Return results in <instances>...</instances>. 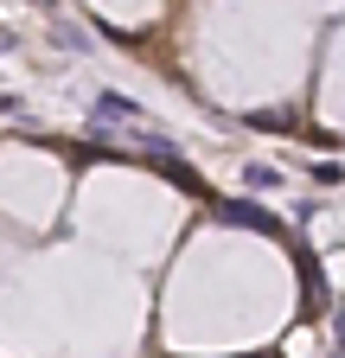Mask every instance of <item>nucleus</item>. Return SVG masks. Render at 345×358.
Masks as SVG:
<instances>
[{"label":"nucleus","instance_id":"obj_3","mask_svg":"<svg viewBox=\"0 0 345 358\" xmlns=\"http://www.w3.org/2000/svg\"><path fill=\"white\" fill-rule=\"evenodd\" d=\"M243 179H249L256 192H269V186H281V173H275V166H263V160H249V166H243Z\"/></svg>","mask_w":345,"mask_h":358},{"label":"nucleus","instance_id":"obj_2","mask_svg":"<svg viewBox=\"0 0 345 358\" xmlns=\"http://www.w3.org/2000/svg\"><path fill=\"white\" fill-rule=\"evenodd\" d=\"M96 128H141V103L115 96V90H103L96 96Z\"/></svg>","mask_w":345,"mask_h":358},{"label":"nucleus","instance_id":"obj_6","mask_svg":"<svg viewBox=\"0 0 345 358\" xmlns=\"http://www.w3.org/2000/svg\"><path fill=\"white\" fill-rule=\"evenodd\" d=\"M332 339H339V358H345V313H332Z\"/></svg>","mask_w":345,"mask_h":358},{"label":"nucleus","instance_id":"obj_1","mask_svg":"<svg viewBox=\"0 0 345 358\" xmlns=\"http://www.w3.org/2000/svg\"><path fill=\"white\" fill-rule=\"evenodd\" d=\"M218 217H224V224H243V231H263V237H275V231H281V217H275V211H263V205H249V199H224V205H218Z\"/></svg>","mask_w":345,"mask_h":358},{"label":"nucleus","instance_id":"obj_7","mask_svg":"<svg viewBox=\"0 0 345 358\" xmlns=\"http://www.w3.org/2000/svg\"><path fill=\"white\" fill-rule=\"evenodd\" d=\"M26 7H45V13H52V7H58V0H26Z\"/></svg>","mask_w":345,"mask_h":358},{"label":"nucleus","instance_id":"obj_4","mask_svg":"<svg viewBox=\"0 0 345 358\" xmlns=\"http://www.w3.org/2000/svg\"><path fill=\"white\" fill-rule=\"evenodd\" d=\"M58 45H64V52H90V32H83V26H64L58 20V32H52Z\"/></svg>","mask_w":345,"mask_h":358},{"label":"nucleus","instance_id":"obj_5","mask_svg":"<svg viewBox=\"0 0 345 358\" xmlns=\"http://www.w3.org/2000/svg\"><path fill=\"white\" fill-rule=\"evenodd\" d=\"M0 115H26V103L20 96H0Z\"/></svg>","mask_w":345,"mask_h":358}]
</instances>
